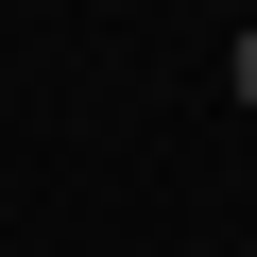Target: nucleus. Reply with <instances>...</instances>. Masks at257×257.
<instances>
[{"label": "nucleus", "instance_id": "1", "mask_svg": "<svg viewBox=\"0 0 257 257\" xmlns=\"http://www.w3.org/2000/svg\"><path fill=\"white\" fill-rule=\"evenodd\" d=\"M240 103H257V35H240Z\"/></svg>", "mask_w": 257, "mask_h": 257}]
</instances>
